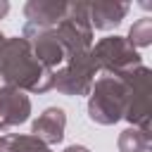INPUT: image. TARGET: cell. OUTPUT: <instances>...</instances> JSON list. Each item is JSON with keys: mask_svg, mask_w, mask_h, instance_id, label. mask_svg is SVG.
<instances>
[{"mask_svg": "<svg viewBox=\"0 0 152 152\" xmlns=\"http://www.w3.org/2000/svg\"><path fill=\"white\" fill-rule=\"evenodd\" d=\"M62 126H64V116L59 109H48L45 116L40 121H36V133H43L48 140H59L62 138Z\"/></svg>", "mask_w": 152, "mask_h": 152, "instance_id": "6da1fadb", "label": "cell"}]
</instances>
